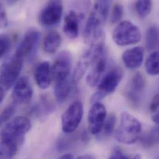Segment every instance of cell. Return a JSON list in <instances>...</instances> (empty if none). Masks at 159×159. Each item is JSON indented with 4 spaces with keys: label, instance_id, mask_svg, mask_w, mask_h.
Segmentation results:
<instances>
[{
    "label": "cell",
    "instance_id": "6da1fadb",
    "mask_svg": "<svg viewBox=\"0 0 159 159\" xmlns=\"http://www.w3.org/2000/svg\"><path fill=\"white\" fill-rule=\"evenodd\" d=\"M110 1H97L86 22L84 32V40L85 43L92 45L103 37V27L108 17Z\"/></svg>",
    "mask_w": 159,
    "mask_h": 159
},
{
    "label": "cell",
    "instance_id": "7a4b0ae2",
    "mask_svg": "<svg viewBox=\"0 0 159 159\" xmlns=\"http://www.w3.org/2000/svg\"><path fill=\"white\" fill-rule=\"evenodd\" d=\"M141 131L139 121L128 112L123 111L121 114L120 125L115 132V138L121 143L131 144L139 139Z\"/></svg>",
    "mask_w": 159,
    "mask_h": 159
},
{
    "label": "cell",
    "instance_id": "3957f363",
    "mask_svg": "<svg viewBox=\"0 0 159 159\" xmlns=\"http://www.w3.org/2000/svg\"><path fill=\"white\" fill-rule=\"evenodd\" d=\"M24 60L14 54L3 62L0 72V90L7 92L18 80Z\"/></svg>",
    "mask_w": 159,
    "mask_h": 159
},
{
    "label": "cell",
    "instance_id": "277c9868",
    "mask_svg": "<svg viewBox=\"0 0 159 159\" xmlns=\"http://www.w3.org/2000/svg\"><path fill=\"white\" fill-rule=\"evenodd\" d=\"M31 122L25 116H17L8 122L2 129L0 139L22 144L25 134L31 129Z\"/></svg>",
    "mask_w": 159,
    "mask_h": 159
},
{
    "label": "cell",
    "instance_id": "5b68a950",
    "mask_svg": "<svg viewBox=\"0 0 159 159\" xmlns=\"http://www.w3.org/2000/svg\"><path fill=\"white\" fill-rule=\"evenodd\" d=\"M123 76V71L118 67H115L109 70L102 76L97 84V90L91 98L92 103L100 102V100L113 93L119 85Z\"/></svg>",
    "mask_w": 159,
    "mask_h": 159
},
{
    "label": "cell",
    "instance_id": "8992f818",
    "mask_svg": "<svg viewBox=\"0 0 159 159\" xmlns=\"http://www.w3.org/2000/svg\"><path fill=\"white\" fill-rule=\"evenodd\" d=\"M142 35L139 28L128 20L120 22L113 30L112 38L119 46L136 44L141 40Z\"/></svg>",
    "mask_w": 159,
    "mask_h": 159
},
{
    "label": "cell",
    "instance_id": "52a82bcc",
    "mask_svg": "<svg viewBox=\"0 0 159 159\" xmlns=\"http://www.w3.org/2000/svg\"><path fill=\"white\" fill-rule=\"evenodd\" d=\"M83 105L79 100L73 102L63 113L61 118L63 131L66 134L74 132L79 126L83 116Z\"/></svg>",
    "mask_w": 159,
    "mask_h": 159
},
{
    "label": "cell",
    "instance_id": "ba28073f",
    "mask_svg": "<svg viewBox=\"0 0 159 159\" xmlns=\"http://www.w3.org/2000/svg\"><path fill=\"white\" fill-rule=\"evenodd\" d=\"M63 10V5L61 1H48L40 13V23L45 27H52L57 25L61 19Z\"/></svg>",
    "mask_w": 159,
    "mask_h": 159
},
{
    "label": "cell",
    "instance_id": "9c48e42d",
    "mask_svg": "<svg viewBox=\"0 0 159 159\" xmlns=\"http://www.w3.org/2000/svg\"><path fill=\"white\" fill-rule=\"evenodd\" d=\"M72 66V56L68 51L61 52L51 68L52 78L55 82L70 80Z\"/></svg>",
    "mask_w": 159,
    "mask_h": 159
},
{
    "label": "cell",
    "instance_id": "30bf717a",
    "mask_svg": "<svg viewBox=\"0 0 159 159\" xmlns=\"http://www.w3.org/2000/svg\"><path fill=\"white\" fill-rule=\"evenodd\" d=\"M107 118V110L103 104L100 102H96L92 104L90 108L88 117V129L92 134H98L102 131Z\"/></svg>",
    "mask_w": 159,
    "mask_h": 159
},
{
    "label": "cell",
    "instance_id": "8fae6325",
    "mask_svg": "<svg viewBox=\"0 0 159 159\" xmlns=\"http://www.w3.org/2000/svg\"><path fill=\"white\" fill-rule=\"evenodd\" d=\"M40 37V33L37 30H29L24 36L14 54L24 60L33 56L37 50Z\"/></svg>",
    "mask_w": 159,
    "mask_h": 159
},
{
    "label": "cell",
    "instance_id": "7c38bea8",
    "mask_svg": "<svg viewBox=\"0 0 159 159\" xmlns=\"http://www.w3.org/2000/svg\"><path fill=\"white\" fill-rule=\"evenodd\" d=\"M33 95L32 85L27 77H22L16 81L14 85L12 98L14 103L23 105L30 102Z\"/></svg>",
    "mask_w": 159,
    "mask_h": 159
},
{
    "label": "cell",
    "instance_id": "4fadbf2b",
    "mask_svg": "<svg viewBox=\"0 0 159 159\" xmlns=\"http://www.w3.org/2000/svg\"><path fill=\"white\" fill-rule=\"evenodd\" d=\"M92 65V69L87 76L86 82L89 86L93 87L98 84L106 70L107 66L106 51L99 57Z\"/></svg>",
    "mask_w": 159,
    "mask_h": 159
},
{
    "label": "cell",
    "instance_id": "5bb4252c",
    "mask_svg": "<svg viewBox=\"0 0 159 159\" xmlns=\"http://www.w3.org/2000/svg\"><path fill=\"white\" fill-rule=\"evenodd\" d=\"M144 54V50L142 47H136L125 51L122 55V60L127 68L135 70L142 65Z\"/></svg>",
    "mask_w": 159,
    "mask_h": 159
},
{
    "label": "cell",
    "instance_id": "9a60e30c",
    "mask_svg": "<svg viewBox=\"0 0 159 159\" xmlns=\"http://www.w3.org/2000/svg\"><path fill=\"white\" fill-rule=\"evenodd\" d=\"M34 78L37 85L42 89H47L52 80L51 66L48 61L39 63L35 68Z\"/></svg>",
    "mask_w": 159,
    "mask_h": 159
},
{
    "label": "cell",
    "instance_id": "2e32d148",
    "mask_svg": "<svg viewBox=\"0 0 159 159\" xmlns=\"http://www.w3.org/2000/svg\"><path fill=\"white\" fill-rule=\"evenodd\" d=\"M80 16L75 11H70L65 16L63 31L66 37L75 39L79 35Z\"/></svg>",
    "mask_w": 159,
    "mask_h": 159
},
{
    "label": "cell",
    "instance_id": "e0dca14e",
    "mask_svg": "<svg viewBox=\"0 0 159 159\" xmlns=\"http://www.w3.org/2000/svg\"><path fill=\"white\" fill-rule=\"evenodd\" d=\"M146 81L143 75L138 72L134 75L131 82V89L128 91V96L129 100L134 105H138L139 95L144 90Z\"/></svg>",
    "mask_w": 159,
    "mask_h": 159
},
{
    "label": "cell",
    "instance_id": "ac0fdd59",
    "mask_svg": "<svg viewBox=\"0 0 159 159\" xmlns=\"http://www.w3.org/2000/svg\"><path fill=\"white\" fill-rule=\"evenodd\" d=\"M61 43V37L56 31H52L47 34L43 42V50L48 54L55 53Z\"/></svg>",
    "mask_w": 159,
    "mask_h": 159
},
{
    "label": "cell",
    "instance_id": "d6986e66",
    "mask_svg": "<svg viewBox=\"0 0 159 159\" xmlns=\"http://www.w3.org/2000/svg\"><path fill=\"white\" fill-rule=\"evenodd\" d=\"M73 85V80L70 79L55 82L54 93L58 102L63 103L67 100L71 92Z\"/></svg>",
    "mask_w": 159,
    "mask_h": 159
},
{
    "label": "cell",
    "instance_id": "ffe728a7",
    "mask_svg": "<svg viewBox=\"0 0 159 159\" xmlns=\"http://www.w3.org/2000/svg\"><path fill=\"white\" fill-rule=\"evenodd\" d=\"M20 145L17 143L0 139V156L9 159L16 156Z\"/></svg>",
    "mask_w": 159,
    "mask_h": 159
},
{
    "label": "cell",
    "instance_id": "44dd1931",
    "mask_svg": "<svg viewBox=\"0 0 159 159\" xmlns=\"http://www.w3.org/2000/svg\"><path fill=\"white\" fill-rule=\"evenodd\" d=\"M146 45L148 51H154L159 47V29L156 26L150 27L146 35Z\"/></svg>",
    "mask_w": 159,
    "mask_h": 159
},
{
    "label": "cell",
    "instance_id": "7402d4cb",
    "mask_svg": "<svg viewBox=\"0 0 159 159\" xmlns=\"http://www.w3.org/2000/svg\"><path fill=\"white\" fill-rule=\"evenodd\" d=\"M146 72L151 76H157L159 74V52H153L147 58L145 63Z\"/></svg>",
    "mask_w": 159,
    "mask_h": 159
},
{
    "label": "cell",
    "instance_id": "603a6c76",
    "mask_svg": "<svg viewBox=\"0 0 159 159\" xmlns=\"http://www.w3.org/2000/svg\"><path fill=\"white\" fill-rule=\"evenodd\" d=\"M152 2L149 0H140L135 2V9L138 16L141 18L147 17L151 12Z\"/></svg>",
    "mask_w": 159,
    "mask_h": 159
},
{
    "label": "cell",
    "instance_id": "cb8c5ba5",
    "mask_svg": "<svg viewBox=\"0 0 159 159\" xmlns=\"http://www.w3.org/2000/svg\"><path fill=\"white\" fill-rule=\"evenodd\" d=\"M159 131L158 128L156 127L146 134L143 138L142 142L144 145L150 147L153 146L158 143Z\"/></svg>",
    "mask_w": 159,
    "mask_h": 159
},
{
    "label": "cell",
    "instance_id": "d4e9b609",
    "mask_svg": "<svg viewBox=\"0 0 159 159\" xmlns=\"http://www.w3.org/2000/svg\"><path fill=\"white\" fill-rule=\"evenodd\" d=\"M116 123V118L114 114H110L105 120L102 130L105 136L111 135L115 128Z\"/></svg>",
    "mask_w": 159,
    "mask_h": 159
},
{
    "label": "cell",
    "instance_id": "484cf974",
    "mask_svg": "<svg viewBox=\"0 0 159 159\" xmlns=\"http://www.w3.org/2000/svg\"><path fill=\"white\" fill-rule=\"evenodd\" d=\"M150 113L153 121L158 125L159 123V95L154 97L150 106Z\"/></svg>",
    "mask_w": 159,
    "mask_h": 159
},
{
    "label": "cell",
    "instance_id": "4316f807",
    "mask_svg": "<svg viewBox=\"0 0 159 159\" xmlns=\"http://www.w3.org/2000/svg\"><path fill=\"white\" fill-rule=\"evenodd\" d=\"M123 6L120 3H115L113 7L111 21L113 24H115L119 22L123 15Z\"/></svg>",
    "mask_w": 159,
    "mask_h": 159
},
{
    "label": "cell",
    "instance_id": "83f0119b",
    "mask_svg": "<svg viewBox=\"0 0 159 159\" xmlns=\"http://www.w3.org/2000/svg\"><path fill=\"white\" fill-rule=\"evenodd\" d=\"M11 46V39L6 35H0V58L7 53Z\"/></svg>",
    "mask_w": 159,
    "mask_h": 159
},
{
    "label": "cell",
    "instance_id": "f1b7e54d",
    "mask_svg": "<svg viewBox=\"0 0 159 159\" xmlns=\"http://www.w3.org/2000/svg\"><path fill=\"white\" fill-rule=\"evenodd\" d=\"M14 113V108L12 106H9L4 108L0 115V125L7 121Z\"/></svg>",
    "mask_w": 159,
    "mask_h": 159
},
{
    "label": "cell",
    "instance_id": "f546056e",
    "mask_svg": "<svg viewBox=\"0 0 159 159\" xmlns=\"http://www.w3.org/2000/svg\"><path fill=\"white\" fill-rule=\"evenodd\" d=\"M8 25V19L4 4L0 1V29L5 28Z\"/></svg>",
    "mask_w": 159,
    "mask_h": 159
},
{
    "label": "cell",
    "instance_id": "4dcf8cb0",
    "mask_svg": "<svg viewBox=\"0 0 159 159\" xmlns=\"http://www.w3.org/2000/svg\"><path fill=\"white\" fill-rule=\"evenodd\" d=\"M108 159H131L120 150H115Z\"/></svg>",
    "mask_w": 159,
    "mask_h": 159
},
{
    "label": "cell",
    "instance_id": "1f68e13d",
    "mask_svg": "<svg viewBox=\"0 0 159 159\" xmlns=\"http://www.w3.org/2000/svg\"><path fill=\"white\" fill-rule=\"evenodd\" d=\"M58 159H74V157L71 154H66L63 155Z\"/></svg>",
    "mask_w": 159,
    "mask_h": 159
},
{
    "label": "cell",
    "instance_id": "d6a6232c",
    "mask_svg": "<svg viewBox=\"0 0 159 159\" xmlns=\"http://www.w3.org/2000/svg\"><path fill=\"white\" fill-rule=\"evenodd\" d=\"M78 159H93L91 156L88 155H83L79 157Z\"/></svg>",
    "mask_w": 159,
    "mask_h": 159
},
{
    "label": "cell",
    "instance_id": "836d02e7",
    "mask_svg": "<svg viewBox=\"0 0 159 159\" xmlns=\"http://www.w3.org/2000/svg\"><path fill=\"white\" fill-rule=\"evenodd\" d=\"M4 92H2L1 90H0V104L1 103V102H2L4 97Z\"/></svg>",
    "mask_w": 159,
    "mask_h": 159
},
{
    "label": "cell",
    "instance_id": "e575fe53",
    "mask_svg": "<svg viewBox=\"0 0 159 159\" xmlns=\"http://www.w3.org/2000/svg\"><path fill=\"white\" fill-rule=\"evenodd\" d=\"M141 159V156H140V155H139V154H138V155H136L134 157H133L132 159Z\"/></svg>",
    "mask_w": 159,
    "mask_h": 159
}]
</instances>
